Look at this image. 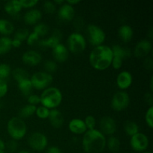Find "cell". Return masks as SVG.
Wrapping results in <instances>:
<instances>
[{
    "mask_svg": "<svg viewBox=\"0 0 153 153\" xmlns=\"http://www.w3.org/2000/svg\"><path fill=\"white\" fill-rule=\"evenodd\" d=\"M112 59L113 52L111 47L103 44L94 47L89 55L90 64L94 69L98 70L108 68L111 65Z\"/></svg>",
    "mask_w": 153,
    "mask_h": 153,
    "instance_id": "cell-1",
    "label": "cell"
},
{
    "mask_svg": "<svg viewBox=\"0 0 153 153\" xmlns=\"http://www.w3.org/2000/svg\"><path fill=\"white\" fill-rule=\"evenodd\" d=\"M105 146V136L99 130H88L84 134L82 147L85 153H101Z\"/></svg>",
    "mask_w": 153,
    "mask_h": 153,
    "instance_id": "cell-2",
    "label": "cell"
},
{
    "mask_svg": "<svg viewBox=\"0 0 153 153\" xmlns=\"http://www.w3.org/2000/svg\"><path fill=\"white\" fill-rule=\"evenodd\" d=\"M40 103L46 108L52 110L56 108L62 102V93L55 87H49L43 90L40 96Z\"/></svg>",
    "mask_w": 153,
    "mask_h": 153,
    "instance_id": "cell-3",
    "label": "cell"
},
{
    "mask_svg": "<svg viewBox=\"0 0 153 153\" xmlns=\"http://www.w3.org/2000/svg\"><path fill=\"white\" fill-rule=\"evenodd\" d=\"M7 131L10 137L14 140L23 138L27 133V126L25 121L19 117H13L7 123Z\"/></svg>",
    "mask_w": 153,
    "mask_h": 153,
    "instance_id": "cell-4",
    "label": "cell"
},
{
    "mask_svg": "<svg viewBox=\"0 0 153 153\" xmlns=\"http://www.w3.org/2000/svg\"><path fill=\"white\" fill-rule=\"evenodd\" d=\"M67 49L72 53L79 54L84 52L87 42L85 37L79 32H73L67 38Z\"/></svg>",
    "mask_w": 153,
    "mask_h": 153,
    "instance_id": "cell-5",
    "label": "cell"
},
{
    "mask_svg": "<svg viewBox=\"0 0 153 153\" xmlns=\"http://www.w3.org/2000/svg\"><path fill=\"white\" fill-rule=\"evenodd\" d=\"M33 88L37 90H45L49 88L53 82V77L46 72H36L30 78Z\"/></svg>",
    "mask_w": 153,
    "mask_h": 153,
    "instance_id": "cell-6",
    "label": "cell"
},
{
    "mask_svg": "<svg viewBox=\"0 0 153 153\" xmlns=\"http://www.w3.org/2000/svg\"><path fill=\"white\" fill-rule=\"evenodd\" d=\"M88 40L90 43L94 47L102 45L105 40L106 35L105 31L98 25L94 24H90L87 27Z\"/></svg>",
    "mask_w": 153,
    "mask_h": 153,
    "instance_id": "cell-7",
    "label": "cell"
},
{
    "mask_svg": "<svg viewBox=\"0 0 153 153\" xmlns=\"http://www.w3.org/2000/svg\"><path fill=\"white\" fill-rule=\"evenodd\" d=\"M130 103L128 94L123 91H120L113 95L111 102L112 109L116 111H122L128 108Z\"/></svg>",
    "mask_w": 153,
    "mask_h": 153,
    "instance_id": "cell-8",
    "label": "cell"
},
{
    "mask_svg": "<svg viewBox=\"0 0 153 153\" xmlns=\"http://www.w3.org/2000/svg\"><path fill=\"white\" fill-rule=\"evenodd\" d=\"M28 143L30 147L35 151H43L48 145L47 137L39 131L31 133L28 138Z\"/></svg>",
    "mask_w": 153,
    "mask_h": 153,
    "instance_id": "cell-9",
    "label": "cell"
},
{
    "mask_svg": "<svg viewBox=\"0 0 153 153\" xmlns=\"http://www.w3.org/2000/svg\"><path fill=\"white\" fill-rule=\"evenodd\" d=\"M130 145L133 150L143 152L149 146V138L143 133L138 132L131 137Z\"/></svg>",
    "mask_w": 153,
    "mask_h": 153,
    "instance_id": "cell-10",
    "label": "cell"
},
{
    "mask_svg": "<svg viewBox=\"0 0 153 153\" xmlns=\"http://www.w3.org/2000/svg\"><path fill=\"white\" fill-rule=\"evenodd\" d=\"M101 132L104 135L112 136L117 131V123L114 118L111 117H103L100 123Z\"/></svg>",
    "mask_w": 153,
    "mask_h": 153,
    "instance_id": "cell-11",
    "label": "cell"
},
{
    "mask_svg": "<svg viewBox=\"0 0 153 153\" xmlns=\"http://www.w3.org/2000/svg\"><path fill=\"white\" fill-rule=\"evenodd\" d=\"M152 50V43L148 40H142L137 42L134 46V55L138 58H146Z\"/></svg>",
    "mask_w": 153,
    "mask_h": 153,
    "instance_id": "cell-12",
    "label": "cell"
},
{
    "mask_svg": "<svg viewBox=\"0 0 153 153\" xmlns=\"http://www.w3.org/2000/svg\"><path fill=\"white\" fill-rule=\"evenodd\" d=\"M22 61L25 64L28 66H36L42 61V56L38 52L35 50H28L23 53Z\"/></svg>",
    "mask_w": 153,
    "mask_h": 153,
    "instance_id": "cell-13",
    "label": "cell"
},
{
    "mask_svg": "<svg viewBox=\"0 0 153 153\" xmlns=\"http://www.w3.org/2000/svg\"><path fill=\"white\" fill-rule=\"evenodd\" d=\"M62 39V33L59 29L54 30L52 35L47 39L45 40H39L38 45L42 46H46V47H55L58 44L61 43V40Z\"/></svg>",
    "mask_w": 153,
    "mask_h": 153,
    "instance_id": "cell-14",
    "label": "cell"
},
{
    "mask_svg": "<svg viewBox=\"0 0 153 153\" xmlns=\"http://www.w3.org/2000/svg\"><path fill=\"white\" fill-rule=\"evenodd\" d=\"M69 55L70 52L68 49L62 43H59L52 48V56L54 59L58 62H65L68 59Z\"/></svg>",
    "mask_w": 153,
    "mask_h": 153,
    "instance_id": "cell-15",
    "label": "cell"
},
{
    "mask_svg": "<svg viewBox=\"0 0 153 153\" xmlns=\"http://www.w3.org/2000/svg\"><path fill=\"white\" fill-rule=\"evenodd\" d=\"M75 13L76 12H75L74 7L67 4V2H64V4H61L58 12V17L62 21L65 22L73 20L75 16Z\"/></svg>",
    "mask_w": 153,
    "mask_h": 153,
    "instance_id": "cell-16",
    "label": "cell"
},
{
    "mask_svg": "<svg viewBox=\"0 0 153 153\" xmlns=\"http://www.w3.org/2000/svg\"><path fill=\"white\" fill-rule=\"evenodd\" d=\"M52 127L56 128H61L64 123V117L63 114L58 109H52L49 111V117L47 118Z\"/></svg>",
    "mask_w": 153,
    "mask_h": 153,
    "instance_id": "cell-17",
    "label": "cell"
},
{
    "mask_svg": "<svg viewBox=\"0 0 153 153\" xmlns=\"http://www.w3.org/2000/svg\"><path fill=\"white\" fill-rule=\"evenodd\" d=\"M132 84V76L129 72L124 70L120 72L117 77V85L121 90H126Z\"/></svg>",
    "mask_w": 153,
    "mask_h": 153,
    "instance_id": "cell-18",
    "label": "cell"
},
{
    "mask_svg": "<svg viewBox=\"0 0 153 153\" xmlns=\"http://www.w3.org/2000/svg\"><path fill=\"white\" fill-rule=\"evenodd\" d=\"M68 127L70 131L75 134H84L88 131L84 120L79 118L71 120L69 123Z\"/></svg>",
    "mask_w": 153,
    "mask_h": 153,
    "instance_id": "cell-19",
    "label": "cell"
},
{
    "mask_svg": "<svg viewBox=\"0 0 153 153\" xmlns=\"http://www.w3.org/2000/svg\"><path fill=\"white\" fill-rule=\"evenodd\" d=\"M42 18V13L38 9H31L24 14V22L28 25H36Z\"/></svg>",
    "mask_w": 153,
    "mask_h": 153,
    "instance_id": "cell-20",
    "label": "cell"
},
{
    "mask_svg": "<svg viewBox=\"0 0 153 153\" xmlns=\"http://www.w3.org/2000/svg\"><path fill=\"white\" fill-rule=\"evenodd\" d=\"M19 0H11L6 2L4 4V10L10 16H16L19 14L22 9Z\"/></svg>",
    "mask_w": 153,
    "mask_h": 153,
    "instance_id": "cell-21",
    "label": "cell"
},
{
    "mask_svg": "<svg viewBox=\"0 0 153 153\" xmlns=\"http://www.w3.org/2000/svg\"><path fill=\"white\" fill-rule=\"evenodd\" d=\"M113 56L119 57L124 61L125 59L130 58L131 55V51L128 47H123L120 45H114L111 47Z\"/></svg>",
    "mask_w": 153,
    "mask_h": 153,
    "instance_id": "cell-22",
    "label": "cell"
},
{
    "mask_svg": "<svg viewBox=\"0 0 153 153\" xmlns=\"http://www.w3.org/2000/svg\"><path fill=\"white\" fill-rule=\"evenodd\" d=\"M133 34V29L128 25H122L118 29L120 38L125 43L129 42L132 39Z\"/></svg>",
    "mask_w": 153,
    "mask_h": 153,
    "instance_id": "cell-23",
    "label": "cell"
},
{
    "mask_svg": "<svg viewBox=\"0 0 153 153\" xmlns=\"http://www.w3.org/2000/svg\"><path fill=\"white\" fill-rule=\"evenodd\" d=\"M14 31L13 23L5 19H0V34L3 35H10Z\"/></svg>",
    "mask_w": 153,
    "mask_h": 153,
    "instance_id": "cell-24",
    "label": "cell"
},
{
    "mask_svg": "<svg viewBox=\"0 0 153 153\" xmlns=\"http://www.w3.org/2000/svg\"><path fill=\"white\" fill-rule=\"evenodd\" d=\"M12 48V40L8 37H0V55L7 53Z\"/></svg>",
    "mask_w": 153,
    "mask_h": 153,
    "instance_id": "cell-25",
    "label": "cell"
},
{
    "mask_svg": "<svg viewBox=\"0 0 153 153\" xmlns=\"http://www.w3.org/2000/svg\"><path fill=\"white\" fill-rule=\"evenodd\" d=\"M124 131L127 135L132 137L139 132V126L134 121L128 120L124 123Z\"/></svg>",
    "mask_w": 153,
    "mask_h": 153,
    "instance_id": "cell-26",
    "label": "cell"
},
{
    "mask_svg": "<svg viewBox=\"0 0 153 153\" xmlns=\"http://www.w3.org/2000/svg\"><path fill=\"white\" fill-rule=\"evenodd\" d=\"M106 146L109 151H111V152H117L120 147V141L115 136H110L108 140H106Z\"/></svg>",
    "mask_w": 153,
    "mask_h": 153,
    "instance_id": "cell-27",
    "label": "cell"
},
{
    "mask_svg": "<svg viewBox=\"0 0 153 153\" xmlns=\"http://www.w3.org/2000/svg\"><path fill=\"white\" fill-rule=\"evenodd\" d=\"M12 76H13L14 80L17 82V83L20 82L21 81L30 79L29 74L28 73V72L24 70L23 68H20V67L14 69L12 71Z\"/></svg>",
    "mask_w": 153,
    "mask_h": 153,
    "instance_id": "cell-28",
    "label": "cell"
},
{
    "mask_svg": "<svg viewBox=\"0 0 153 153\" xmlns=\"http://www.w3.org/2000/svg\"><path fill=\"white\" fill-rule=\"evenodd\" d=\"M18 88L20 92L25 96H30L32 91L33 87L31 85V82L29 79H25V80L21 81L18 83Z\"/></svg>",
    "mask_w": 153,
    "mask_h": 153,
    "instance_id": "cell-29",
    "label": "cell"
},
{
    "mask_svg": "<svg viewBox=\"0 0 153 153\" xmlns=\"http://www.w3.org/2000/svg\"><path fill=\"white\" fill-rule=\"evenodd\" d=\"M37 107L34 105H25L23 107L20 108L19 111V117L20 118H28L29 117L32 116L34 114H35V111Z\"/></svg>",
    "mask_w": 153,
    "mask_h": 153,
    "instance_id": "cell-30",
    "label": "cell"
},
{
    "mask_svg": "<svg viewBox=\"0 0 153 153\" xmlns=\"http://www.w3.org/2000/svg\"><path fill=\"white\" fill-rule=\"evenodd\" d=\"M49 26L46 25V23L43 22H39V23L36 24L34 27V31L33 32L35 33L39 37H44L45 35L48 34L49 32Z\"/></svg>",
    "mask_w": 153,
    "mask_h": 153,
    "instance_id": "cell-31",
    "label": "cell"
},
{
    "mask_svg": "<svg viewBox=\"0 0 153 153\" xmlns=\"http://www.w3.org/2000/svg\"><path fill=\"white\" fill-rule=\"evenodd\" d=\"M43 68H44L45 72L52 75V73H55L58 70V64L56 62L52 60H47L43 64Z\"/></svg>",
    "mask_w": 153,
    "mask_h": 153,
    "instance_id": "cell-32",
    "label": "cell"
},
{
    "mask_svg": "<svg viewBox=\"0 0 153 153\" xmlns=\"http://www.w3.org/2000/svg\"><path fill=\"white\" fill-rule=\"evenodd\" d=\"M29 31L27 28H19L17 31L15 32L14 34V38L16 40H19V41H23V40H26L27 37L29 35Z\"/></svg>",
    "mask_w": 153,
    "mask_h": 153,
    "instance_id": "cell-33",
    "label": "cell"
},
{
    "mask_svg": "<svg viewBox=\"0 0 153 153\" xmlns=\"http://www.w3.org/2000/svg\"><path fill=\"white\" fill-rule=\"evenodd\" d=\"M49 109L46 108V107L43 105H40L37 107L35 111V114L37 115V117L40 119L42 120H45L47 119L48 117H49Z\"/></svg>",
    "mask_w": 153,
    "mask_h": 153,
    "instance_id": "cell-34",
    "label": "cell"
},
{
    "mask_svg": "<svg viewBox=\"0 0 153 153\" xmlns=\"http://www.w3.org/2000/svg\"><path fill=\"white\" fill-rule=\"evenodd\" d=\"M11 73L10 67L7 64H0V79L4 80Z\"/></svg>",
    "mask_w": 153,
    "mask_h": 153,
    "instance_id": "cell-35",
    "label": "cell"
},
{
    "mask_svg": "<svg viewBox=\"0 0 153 153\" xmlns=\"http://www.w3.org/2000/svg\"><path fill=\"white\" fill-rule=\"evenodd\" d=\"M43 9L46 13L52 14L56 10V4L52 1H45L43 2Z\"/></svg>",
    "mask_w": 153,
    "mask_h": 153,
    "instance_id": "cell-36",
    "label": "cell"
},
{
    "mask_svg": "<svg viewBox=\"0 0 153 153\" xmlns=\"http://www.w3.org/2000/svg\"><path fill=\"white\" fill-rule=\"evenodd\" d=\"M85 126L87 127V129L88 130H92V129H95V127H96V119L94 116L92 115H88L85 117Z\"/></svg>",
    "mask_w": 153,
    "mask_h": 153,
    "instance_id": "cell-37",
    "label": "cell"
},
{
    "mask_svg": "<svg viewBox=\"0 0 153 153\" xmlns=\"http://www.w3.org/2000/svg\"><path fill=\"white\" fill-rule=\"evenodd\" d=\"M145 121L149 128H153V106H150L145 114Z\"/></svg>",
    "mask_w": 153,
    "mask_h": 153,
    "instance_id": "cell-38",
    "label": "cell"
},
{
    "mask_svg": "<svg viewBox=\"0 0 153 153\" xmlns=\"http://www.w3.org/2000/svg\"><path fill=\"white\" fill-rule=\"evenodd\" d=\"M39 40H40V37L34 32L30 33L29 35L26 39L27 44L29 45V46H34L36 43H38Z\"/></svg>",
    "mask_w": 153,
    "mask_h": 153,
    "instance_id": "cell-39",
    "label": "cell"
},
{
    "mask_svg": "<svg viewBox=\"0 0 153 153\" xmlns=\"http://www.w3.org/2000/svg\"><path fill=\"white\" fill-rule=\"evenodd\" d=\"M6 148H7V149L8 150V152H15L18 148L17 141L13 140V139L10 140H8L7 143L5 144V149Z\"/></svg>",
    "mask_w": 153,
    "mask_h": 153,
    "instance_id": "cell-40",
    "label": "cell"
},
{
    "mask_svg": "<svg viewBox=\"0 0 153 153\" xmlns=\"http://www.w3.org/2000/svg\"><path fill=\"white\" fill-rule=\"evenodd\" d=\"M22 7L25 8H31L35 6L38 3L37 0H19Z\"/></svg>",
    "mask_w": 153,
    "mask_h": 153,
    "instance_id": "cell-41",
    "label": "cell"
},
{
    "mask_svg": "<svg viewBox=\"0 0 153 153\" xmlns=\"http://www.w3.org/2000/svg\"><path fill=\"white\" fill-rule=\"evenodd\" d=\"M84 23H85V22H84L83 18L76 17L75 18L74 21H73V26H74V28H76V31H79L83 28ZM78 31H76V32H78Z\"/></svg>",
    "mask_w": 153,
    "mask_h": 153,
    "instance_id": "cell-42",
    "label": "cell"
},
{
    "mask_svg": "<svg viewBox=\"0 0 153 153\" xmlns=\"http://www.w3.org/2000/svg\"><path fill=\"white\" fill-rule=\"evenodd\" d=\"M28 102L29 105L36 106V105L40 103V97L37 94H31L28 97Z\"/></svg>",
    "mask_w": 153,
    "mask_h": 153,
    "instance_id": "cell-43",
    "label": "cell"
},
{
    "mask_svg": "<svg viewBox=\"0 0 153 153\" xmlns=\"http://www.w3.org/2000/svg\"><path fill=\"white\" fill-rule=\"evenodd\" d=\"M123 60L121 59L119 57L113 56V59H112V63L111 65L114 67V69L115 70H119L120 68H121L123 65Z\"/></svg>",
    "mask_w": 153,
    "mask_h": 153,
    "instance_id": "cell-44",
    "label": "cell"
},
{
    "mask_svg": "<svg viewBox=\"0 0 153 153\" xmlns=\"http://www.w3.org/2000/svg\"><path fill=\"white\" fill-rule=\"evenodd\" d=\"M7 90H8V87H7L5 81L0 79V98L5 96L7 92Z\"/></svg>",
    "mask_w": 153,
    "mask_h": 153,
    "instance_id": "cell-45",
    "label": "cell"
},
{
    "mask_svg": "<svg viewBox=\"0 0 153 153\" xmlns=\"http://www.w3.org/2000/svg\"><path fill=\"white\" fill-rule=\"evenodd\" d=\"M143 67L146 70H152L153 69V61L151 57H146L143 61Z\"/></svg>",
    "mask_w": 153,
    "mask_h": 153,
    "instance_id": "cell-46",
    "label": "cell"
},
{
    "mask_svg": "<svg viewBox=\"0 0 153 153\" xmlns=\"http://www.w3.org/2000/svg\"><path fill=\"white\" fill-rule=\"evenodd\" d=\"M144 100L148 105L150 106H152L153 104V96L152 92L150 93H146L144 95Z\"/></svg>",
    "mask_w": 153,
    "mask_h": 153,
    "instance_id": "cell-47",
    "label": "cell"
},
{
    "mask_svg": "<svg viewBox=\"0 0 153 153\" xmlns=\"http://www.w3.org/2000/svg\"><path fill=\"white\" fill-rule=\"evenodd\" d=\"M46 153H62V151L58 146H52L46 149Z\"/></svg>",
    "mask_w": 153,
    "mask_h": 153,
    "instance_id": "cell-48",
    "label": "cell"
},
{
    "mask_svg": "<svg viewBox=\"0 0 153 153\" xmlns=\"http://www.w3.org/2000/svg\"><path fill=\"white\" fill-rule=\"evenodd\" d=\"M21 44H22V42L19 41V40H16V39H13L12 40V47L13 46V47L18 48L21 46Z\"/></svg>",
    "mask_w": 153,
    "mask_h": 153,
    "instance_id": "cell-49",
    "label": "cell"
},
{
    "mask_svg": "<svg viewBox=\"0 0 153 153\" xmlns=\"http://www.w3.org/2000/svg\"><path fill=\"white\" fill-rule=\"evenodd\" d=\"M5 151V143L0 139V153H4Z\"/></svg>",
    "mask_w": 153,
    "mask_h": 153,
    "instance_id": "cell-50",
    "label": "cell"
},
{
    "mask_svg": "<svg viewBox=\"0 0 153 153\" xmlns=\"http://www.w3.org/2000/svg\"><path fill=\"white\" fill-rule=\"evenodd\" d=\"M80 2H81L80 0H68V1H67V4H70V5H72V6L75 5V4H79V3H80Z\"/></svg>",
    "mask_w": 153,
    "mask_h": 153,
    "instance_id": "cell-51",
    "label": "cell"
},
{
    "mask_svg": "<svg viewBox=\"0 0 153 153\" xmlns=\"http://www.w3.org/2000/svg\"><path fill=\"white\" fill-rule=\"evenodd\" d=\"M53 2L55 3V4H60V5H61V4H63L64 3V1H63V0H61V1H57V0H55V1H54Z\"/></svg>",
    "mask_w": 153,
    "mask_h": 153,
    "instance_id": "cell-52",
    "label": "cell"
},
{
    "mask_svg": "<svg viewBox=\"0 0 153 153\" xmlns=\"http://www.w3.org/2000/svg\"><path fill=\"white\" fill-rule=\"evenodd\" d=\"M149 85H150V91H151V92H152V91H153V77L152 76V77H151V79H150V84H149Z\"/></svg>",
    "mask_w": 153,
    "mask_h": 153,
    "instance_id": "cell-53",
    "label": "cell"
},
{
    "mask_svg": "<svg viewBox=\"0 0 153 153\" xmlns=\"http://www.w3.org/2000/svg\"><path fill=\"white\" fill-rule=\"evenodd\" d=\"M17 153H30V152L27 150H21L19 151V152H18Z\"/></svg>",
    "mask_w": 153,
    "mask_h": 153,
    "instance_id": "cell-54",
    "label": "cell"
},
{
    "mask_svg": "<svg viewBox=\"0 0 153 153\" xmlns=\"http://www.w3.org/2000/svg\"><path fill=\"white\" fill-rule=\"evenodd\" d=\"M2 108V103L0 102V108Z\"/></svg>",
    "mask_w": 153,
    "mask_h": 153,
    "instance_id": "cell-55",
    "label": "cell"
},
{
    "mask_svg": "<svg viewBox=\"0 0 153 153\" xmlns=\"http://www.w3.org/2000/svg\"><path fill=\"white\" fill-rule=\"evenodd\" d=\"M142 153H152V152H142Z\"/></svg>",
    "mask_w": 153,
    "mask_h": 153,
    "instance_id": "cell-56",
    "label": "cell"
}]
</instances>
